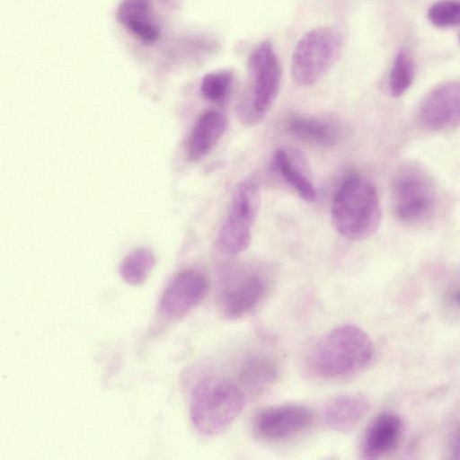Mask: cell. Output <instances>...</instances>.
I'll list each match as a JSON object with an SVG mask.
<instances>
[{"mask_svg": "<svg viewBox=\"0 0 460 460\" xmlns=\"http://www.w3.org/2000/svg\"><path fill=\"white\" fill-rule=\"evenodd\" d=\"M227 128L225 115L217 111L203 112L194 124L186 145V155L192 162L206 156L218 143Z\"/></svg>", "mask_w": 460, "mask_h": 460, "instance_id": "5bb4252c", "label": "cell"}, {"mask_svg": "<svg viewBox=\"0 0 460 460\" xmlns=\"http://www.w3.org/2000/svg\"><path fill=\"white\" fill-rule=\"evenodd\" d=\"M117 19L134 36L146 43L155 41L161 28L149 0H123Z\"/></svg>", "mask_w": 460, "mask_h": 460, "instance_id": "9a60e30c", "label": "cell"}, {"mask_svg": "<svg viewBox=\"0 0 460 460\" xmlns=\"http://www.w3.org/2000/svg\"><path fill=\"white\" fill-rule=\"evenodd\" d=\"M368 401L360 395L343 394L331 399L324 406L325 423L334 430L353 429L367 412Z\"/></svg>", "mask_w": 460, "mask_h": 460, "instance_id": "2e32d148", "label": "cell"}, {"mask_svg": "<svg viewBox=\"0 0 460 460\" xmlns=\"http://www.w3.org/2000/svg\"><path fill=\"white\" fill-rule=\"evenodd\" d=\"M155 266V257L147 248L139 247L129 252L119 267L120 278L128 285L139 286L149 277Z\"/></svg>", "mask_w": 460, "mask_h": 460, "instance_id": "d6986e66", "label": "cell"}, {"mask_svg": "<svg viewBox=\"0 0 460 460\" xmlns=\"http://www.w3.org/2000/svg\"><path fill=\"white\" fill-rule=\"evenodd\" d=\"M375 346L368 334L358 326H339L313 349L310 371L324 379H341L363 371L373 360Z\"/></svg>", "mask_w": 460, "mask_h": 460, "instance_id": "6da1fadb", "label": "cell"}, {"mask_svg": "<svg viewBox=\"0 0 460 460\" xmlns=\"http://www.w3.org/2000/svg\"><path fill=\"white\" fill-rule=\"evenodd\" d=\"M248 94L238 105L237 117L245 126L260 124L273 106L280 88L281 66L270 41L260 43L250 54Z\"/></svg>", "mask_w": 460, "mask_h": 460, "instance_id": "277c9868", "label": "cell"}, {"mask_svg": "<svg viewBox=\"0 0 460 460\" xmlns=\"http://www.w3.org/2000/svg\"><path fill=\"white\" fill-rule=\"evenodd\" d=\"M332 222L335 230L351 241L365 240L378 229L381 202L375 185L354 175L338 189L332 204Z\"/></svg>", "mask_w": 460, "mask_h": 460, "instance_id": "3957f363", "label": "cell"}, {"mask_svg": "<svg viewBox=\"0 0 460 460\" xmlns=\"http://www.w3.org/2000/svg\"><path fill=\"white\" fill-rule=\"evenodd\" d=\"M402 420L395 413H382L368 425L361 444V457L376 459L393 451L402 434Z\"/></svg>", "mask_w": 460, "mask_h": 460, "instance_id": "4fadbf2b", "label": "cell"}, {"mask_svg": "<svg viewBox=\"0 0 460 460\" xmlns=\"http://www.w3.org/2000/svg\"><path fill=\"white\" fill-rule=\"evenodd\" d=\"M392 206L396 218L415 225L429 219L437 206V190L429 173L419 164H402L391 182Z\"/></svg>", "mask_w": 460, "mask_h": 460, "instance_id": "5b68a950", "label": "cell"}, {"mask_svg": "<svg viewBox=\"0 0 460 460\" xmlns=\"http://www.w3.org/2000/svg\"><path fill=\"white\" fill-rule=\"evenodd\" d=\"M339 33L328 27L309 31L297 41L291 59V74L301 86L316 84L331 68L341 49Z\"/></svg>", "mask_w": 460, "mask_h": 460, "instance_id": "52a82bcc", "label": "cell"}, {"mask_svg": "<svg viewBox=\"0 0 460 460\" xmlns=\"http://www.w3.org/2000/svg\"><path fill=\"white\" fill-rule=\"evenodd\" d=\"M450 454L453 459H460V426L453 432L450 441Z\"/></svg>", "mask_w": 460, "mask_h": 460, "instance_id": "603a6c76", "label": "cell"}, {"mask_svg": "<svg viewBox=\"0 0 460 460\" xmlns=\"http://www.w3.org/2000/svg\"><path fill=\"white\" fill-rule=\"evenodd\" d=\"M417 119L431 132L451 130L460 125V83L447 82L431 89L420 102Z\"/></svg>", "mask_w": 460, "mask_h": 460, "instance_id": "30bf717a", "label": "cell"}, {"mask_svg": "<svg viewBox=\"0 0 460 460\" xmlns=\"http://www.w3.org/2000/svg\"><path fill=\"white\" fill-rule=\"evenodd\" d=\"M244 403L245 393L240 385L223 377H202L190 390V419L199 433L217 436L238 417Z\"/></svg>", "mask_w": 460, "mask_h": 460, "instance_id": "7a4b0ae2", "label": "cell"}, {"mask_svg": "<svg viewBox=\"0 0 460 460\" xmlns=\"http://www.w3.org/2000/svg\"><path fill=\"white\" fill-rule=\"evenodd\" d=\"M428 19L438 28L460 26V0H441L428 11Z\"/></svg>", "mask_w": 460, "mask_h": 460, "instance_id": "7402d4cb", "label": "cell"}, {"mask_svg": "<svg viewBox=\"0 0 460 460\" xmlns=\"http://www.w3.org/2000/svg\"><path fill=\"white\" fill-rule=\"evenodd\" d=\"M313 420L312 411L304 405L281 404L258 412L253 420V430L261 438L282 440L305 430Z\"/></svg>", "mask_w": 460, "mask_h": 460, "instance_id": "8fae6325", "label": "cell"}, {"mask_svg": "<svg viewBox=\"0 0 460 460\" xmlns=\"http://www.w3.org/2000/svg\"><path fill=\"white\" fill-rule=\"evenodd\" d=\"M269 280L260 271L248 270L226 278L217 294V306L223 316L238 319L254 310L269 291Z\"/></svg>", "mask_w": 460, "mask_h": 460, "instance_id": "ba28073f", "label": "cell"}, {"mask_svg": "<svg viewBox=\"0 0 460 460\" xmlns=\"http://www.w3.org/2000/svg\"><path fill=\"white\" fill-rule=\"evenodd\" d=\"M261 201V188L257 178L247 177L236 185L227 216L217 237V247L222 253L235 255L249 247Z\"/></svg>", "mask_w": 460, "mask_h": 460, "instance_id": "8992f818", "label": "cell"}, {"mask_svg": "<svg viewBox=\"0 0 460 460\" xmlns=\"http://www.w3.org/2000/svg\"><path fill=\"white\" fill-rule=\"evenodd\" d=\"M234 75L228 70H219L205 75L200 82V93L208 101L221 104L232 91Z\"/></svg>", "mask_w": 460, "mask_h": 460, "instance_id": "44dd1931", "label": "cell"}, {"mask_svg": "<svg viewBox=\"0 0 460 460\" xmlns=\"http://www.w3.org/2000/svg\"><path fill=\"white\" fill-rule=\"evenodd\" d=\"M447 301L451 306L460 309V286H455L448 290Z\"/></svg>", "mask_w": 460, "mask_h": 460, "instance_id": "cb8c5ba5", "label": "cell"}, {"mask_svg": "<svg viewBox=\"0 0 460 460\" xmlns=\"http://www.w3.org/2000/svg\"><path fill=\"white\" fill-rule=\"evenodd\" d=\"M276 363L265 355L247 358L239 369L240 386L251 394H260L270 387L277 378Z\"/></svg>", "mask_w": 460, "mask_h": 460, "instance_id": "e0dca14e", "label": "cell"}, {"mask_svg": "<svg viewBox=\"0 0 460 460\" xmlns=\"http://www.w3.org/2000/svg\"><path fill=\"white\" fill-rule=\"evenodd\" d=\"M288 130L299 139L322 146H333L345 137V127L336 119L313 115H294Z\"/></svg>", "mask_w": 460, "mask_h": 460, "instance_id": "7c38bea8", "label": "cell"}, {"mask_svg": "<svg viewBox=\"0 0 460 460\" xmlns=\"http://www.w3.org/2000/svg\"><path fill=\"white\" fill-rule=\"evenodd\" d=\"M414 62L411 55L401 50L397 53L393 62L388 86L391 94L394 98L403 95L411 87L414 79Z\"/></svg>", "mask_w": 460, "mask_h": 460, "instance_id": "ffe728a7", "label": "cell"}, {"mask_svg": "<svg viewBox=\"0 0 460 460\" xmlns=\"http://www.w3.org/2000/svg\"><path fill=\"white\" fill-rule=\"evenodd\" d=\"M272 163L276 172L305 201L314 202L317 199V190L314 184L302 166L297 164L286 150L282 148L276 150Z\"/></svg>", "mask_w": 460, "mask_h": 460, "instance_id": "ac0fdd59", "label": "cell"}, {"mask_svg": "<svg viewBox=\"0 0 460 460\" xmlns=\"http://www.w3.org/2000/svg\"><path fill=\"white\" fill-rule=\"evenodd\" d=\"M208 290V280L203 272L194 269L180 271L160 296V315L169 321L185 316L204 299Z\"/></svg>", "mask_w": 460, "mask_h": 460, "instance_id": "9c48e42d", "label": "cell"}]
</instances>
